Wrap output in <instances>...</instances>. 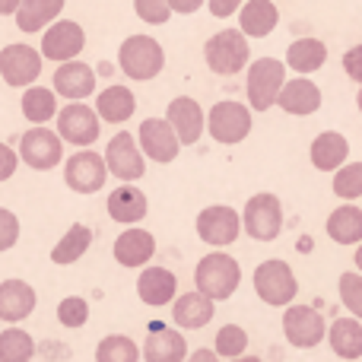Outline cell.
I'll return each mask as SVG.
<instances>
[{
	"label": "cell",
	"mask_w": 362,
	"mask_h": 362,
	"mask_svg": "<svg viewBox=\"0 0 362 362\" xmlns=\"http://www.w3.org/2000/svg\"><path fill=\"white\" fill-rule=\"evenodd\" d=\"M194 283H197V293H204L206 299L226 302L235 296L238 283H242V264L226 251H210L194 267Z\"/></svg>",
	"instance_id": "obj_1"
},
{
	"label": "cell",
	"mask_w": 362,
	"mask_h": 362,
	"mask_svg": "<svg viewBox=\"0 0 362 362\" xmlns=\"http://www.w3.org/2000/svg\"><path fill=\"white\" fill-rule=\"evenodd\" d=\"M118 67L127 80L150 83L163 74L165 51L153 35H127L118 48Z\"/></svg>",
	"instance_id": "obj_2"
},
{
	"label": "cell",
	"mask_w": 362,
	"mask_h": 362,
	"mask_svg": "<svg viewBox=\"0 0 362 362\" xmlns=\"http://www.w3.org/2000/svg\"><path fill=\"white\" fill-rule=\"evenodd\" d=\"M286 86V61L276 57H257L248 64V80H245V93H248L251 112H267L280 102V93Z\"/></svg>",
	"instance_id": "obj_3"
},
{
	"label": "cell",
	"mask_w": 362,
	"mask_h": 362,
	"mask_svg": "<svg viewBox=\"0 0 362 362\" xmlns=\"http://www.w3.org/2000/svg\"><path fill=\"white\" fill-rule=\"evenodd\" d=\"M255 293L264 305H274V308H289L299 296V283H296V274L286 261L280 257H270V261H261L255 267Z\"/></svg>",
	"instance_id": "obj_4"
},
{
	"label": "cell",
	"mask_w": 362,
	"mask_h": 362,
	"mask_svg": "<svg viewBox=\"0 0 362 362\" xmlns=\"http://www.w3.org/2000/svg\"><path fill=\"white\" fill-rule=\"evenodd\" d=\"M248 35L242 29H223L216 35L206 38L204 45V61L216 76H235L248 67Z\"/></svg>",
	"instance_id": "obj_5"
},
{
	"label": "cell",
	"mask_w": 362,
	"mask_h": 362,
	"mask_svg": "<svg viewBox=\"0 0 362 362\" xmlns=\"http://www.w3.org/2000/svg\"><path fill=\"white\" fill-rule=\"evenodd\" d=\"M242 223L255 242H276L283 232V204L276 194L261 191L251 194L242 210Z\"/></svg>",
	"instance_id": "obj_6"
},
{
	"label": "cell",
	"mask_w": 362,
	"mask_h": 362,
	"mask_svg": "<svg viewBox=\"0 0 362 362\" xmlns=\"http://www.w3.org/2000/svg\"><path fill=\"white\" fill-rule=\"evenodd\" d=\"M251 127H255V121H251V105H242V102H232V99L216 102V105L210 108V115H206V131L223 146L242 144L251 134Z\"/></svg>",
	"instance_id": "obj_7"
},
{
	"label": "cell",
	"mask_w": 362,
	"mask_h": 362,
	"mask_svg": "<svg viewBox=\"0 0 362 362\" xmlns=\"http://www.w3.org/2000/svg\"><path fill=\"white\" fill-rule=\"evenodd\" d=\"M194 229H197L200 242L213 245V248H229L232 242H238L245 223H242V213H235L232 206L210 204V206H204V210L197 213V223H194Z\"/></svg>",
	"instance_id": "obj_8"
},
{
	"label": "cell",
	"mask_w": 362,
	"mask_h": 362,
	"mask_svg": "<svg viewBox=\"0 0 362 362\" xmlns=\"http://www.w3.org/2000/svg\"><path fill=\"white\" fill-rule=\"evenodd\" d=\"M19 159L35 172H51L64 163V137L48 127H32L19 140Z\"/></svg>",
	"instance_id": "obj_9"
},
{
	"label": "cell",
	"mask_w": 362,
	"mask_h": 362,
	"mask_svg": "<svg viewBox=\"0 0 362 362\" xmlns=\"http://www.w3.org/2000/svg\"><path fill=\"white\" fill-rule=\"evenodd\" d=\"M57 134L64 137V144L70 146H93L102 134V118L93 105H83V102H74V105H64L57 112Z\"/></svg>",
	"instance_id": "obj_10"
},
{
	"label": "cell",
	"mask_w": 362,
	"mask_h": 362,
	"mask_svg": "<svg viewBox=\"0 0 362 362\" xmlns=\"http://www.w3.org/2000/svg\"><path fill=\"white\" fill-rule=\"evenodd\" d=\"M108 175H112V172H108L105 156H99V153H93V150H80L64 163V185H67L74 194L102 191Z\"/></svg>",
	"instance_id": "obj_11"
},
{
	"label": "cell",
	"mask_w": 362,
	"mask_h": 362,
	"mask_svg": "<svg viewBox=\"0 0 362 362\" xmlns=\"http://www.w3.org/2000/svg\"><path fill=\"white\" fill-rule=\"evenodd\" d=\"M42 48H32V45H6L0 51V76H4L6 86L19 89V86H35V80L42 76Z\"/></svg>",
	"instance_id": "obj_12"
},
{
	"label": "cell",
	"mask_w": 362,
	"mask_h": 362,
	"mask_svg": "<svg viewBox=\"0 0 362 362\" xmlns=\"http://www.w3.org/2000/svg\"><path fill=\"white\" fill-rule=\"evenodd\" d=\"M283 334L296 350H315L327 337V325L318 308L312 305H289L283 312Z\"/></svg>",
	"instance_id": "obj_13"
},
{
	"label": "cell",
	"mask_w": 362,
	"mask_h": 362,
	"mask_svg": "<svg viewBox=\"0 0 362 362\" xmlns=\"http://www.w3.org/2000/svg\"><path fill=\"white\" fill-rule=\"evenodd\" d=\"M83 48H86V32L74 19H57L54 25H48L42 32L45 61H54V64L76 61V54H83Z\"/></svg>",
	"instance_id": "obj_14"
},
{
	"label": "cell",
	"mask_w": 362,
	"mask_h": 362,
	"mask_svg": "<svg viewBox=\"0 0 362 362\" xmlns=\"http://www.w3.org/2000/svg\"><path fill=\"white\" fill-rule=\"evenodd\" d=\"M137 140H140V150H144V156L153 159V163L169 165V163H175V159H178L181 140H178L175 127H172L165 118H146V121H140Z\"/></svg>",
	"instance_id": "obj_15"
},
{
	"label": "cell",
	"mask_w": 362,
	"mask_h": 362,
	"mask_svg": "<svg viewBox=\"0 0 362 362\" xmlns=\"http://www.w3.org/2000/svg\"><path fill=\"white\" fill-rule=\"evenodd\" d=\"M105 163H108V172H112L118 181H140L146 172V163H144V150L137 146V140L131 137L127 131H118L105 146Z\"/></svg>",
	"instance_id": "obj_16"
},
{
	"label": "cell",
	"mask_w": 362,
	"mask_h": 362,
	"mask_svg": "<svg viewBox=\"0 0 362 362\" xmlns=\"http://www.w3.org/2000/svg\"><path fill=\"white\" fill-rule=\"evenodd\" d=\"M165 121L175 127L181 146H197V140L206 131V115L200 108V102L191 99V95H175L165 105Z\"/></svg>",
	"instance_id": "obj_17"
},
{
	"label": "cell",
	"mask_w": 362,
	"mask_h": 362,
	"mask_svg": "<svg viewBox=\"0 0 362 362\" xmlns=\"http://www.w3.org/2000/svg\"><path fill=\"white\" fill-rule=\"evenodd\" d=\"M54 93L67 102H83L86 95L95 93V70L83 61H67V64H57L54 70Z\"/></svg>",
	"instance_id": "obj_18"
},
{
	"label": "cell",
	"mask_w": 362,
	"mask_h": 362,
	"mask_svg": "<svg viewBox=\"0 0 362 362\" xmlns=\"http://www.w3.org/2000/svg\"><path fill=\"white\" fill-rule=\"evenodd\" d=\"M112 255L115 261L121 264V267H146L150 264V257L156 255V238H153V232L140 229V226H131L127 232H121L118 238H115L112 245Z\"/></svg>",
	"instance_id": "obj_19"
},
{
	"label": "cell",
	"mask_w": 362,
	"mask_h": 362,
	"mask_svg": "<svg viewBox=\"0 0 362 362\" xmlns=\"http://www.w3.org/2000/svg\"><path fill=\"white\" fill-rule=\"evenodd\" d=\"M137 296L144 305L163 308L178 299V276L165 267H144L137 276Z\"/></svg>",
	"instance_id": "obj_20"
},
{
	"label": "cell",
	"mask_w": 362,
	"mask_h": 362,
	"mask_svg": "<svg viewBox=\"0 0 362 362\" xmlns=\"http://www.w3.org/2000/svg\"><path fill=\"white\" fill-rule=\"evenodd\" d=\"M35 305H38V296L25 280L13 276V280L0 283V321L19 325V321H25L35 312Z\"/></svg>",
	"instance_id": "obj_21"
},
{
	"label": "cell",
	"mask_w": 362,
	"mask_h": 362,
	"mask_svg": "<svg viewBox=\"0 0 362 362\" xmlns=\"http://www.w3.org/2000/svg\"><path fill=\"white\" fill-rule=\"evenodd\" d=\"M187 340L185 334L172 327L153 325V331L144 340V362H187Z\"/></svg>",
	"instance_id": "obj_22"
},
{
	"label": "cell",
	"mask_w": 362,
	"mask_h": 362,
	"mask_svg": "<svg viewBox=\"0 0 362 362\" xmlns=\"http://www.w3.org/2000/svg\"><path fill=\"white\" fill-rule=\"evenodd\" d=\"M213 315H216V302L206 299L197 289H191V293L178 296L172 302V321L181 331H200V327H206L213 321Z\"/></svg>",
	"instance_id": "obj_23"
},
{
	"label": "cell",
	"mask_w": 362,
	"mask_h": 362,
	"mask_svg": "<svg viewBox=\"0 0 362 362\" xmlns=\"http://www.w3.org/2000/svg\"><path fill=\"white\" fill-rule=\"evenodd\" d=\"M108 216L121 226H137L150 213V200L137 185H121L108 194Z\"/></svg>",
	"instance_id": "obj_24"
},
{
	"label": "cell",
	"mask_w": 362,
	"mask_h": 362,
	"mask_svg": "<svg viewBox=\"0 0 362 362\" xmlns=\"http://www.w3.org/2000/svg\"><path fill=\"white\" fill-rule=\"evenodd\" d=\"M95 112H99V118L105 124H124L137 112V95H134L131 86L112 83V86H105L95 95Z\"/></svg>",
	"instance_id": "obj_25"
},
{
	"label": "cell",
	"mask_w": 362,
	"mask_h": 362,
	"mask_svg": "<svg viewBox=\"0 0 362 362\" xmlns=\"http://www.w3.org/2000/svg\"><path fill=\"white\" fill-rule=\"evenodd\" d=\"M321 89L318 83L305 80V76H299V80H286V86H283L280 93V102L276 105L283 108L286 115H296V118H308V115H315L321 108Z\"/></svg>",
	"instance_id": "obj_26"
},
{
	"label": "cell",
	"mask_w": 362,
	"mask_h": 362,
	"mask_svg": "<svg viewBox=\"0 0 362 362\" xmlns=\"http://www.w3.org/2000/svg\"><path fill=\"white\" fill-rule=\"evenodd\" d=\"M308 156H312V165L318 172H337V169H344L346 165V156H350V140H346L344 134H337V131H325V134H318V137L312 140Z\"/></svg>",
	"instance_id": "obj_27"
},
{
	"label": "cell",
	"mask_w": 362,
	"mask_h": 362,
	"mask_svg": "<svg viewBox=\"0 0 362 362\" xmlns=\"http://www.w3.org/2000/svg\"><path fill=\"white\" fill-rule=\"evenodd\" d=\"M280 23V10L274 0H248L238 10V29L248 38H267Z\"/></svg>",
	"instance_id": "obj_28"
},
{
	"label": "cell",
	"mask_w": 362,
	"mask_h": 362,
	"mask_svg": "<svg viewBox=\"0 0 362 362\" xmlns=\"http://www.w3.org/2000/svg\"><path fill=\"white\" fill-rule=\"evenodd\" d=\"M327 64V45L321 38H296L293 45L286 48V67L296 70L299 76H308L315 70H321Z\"/></svg>",
	"instance_id": "obj_29"
},
{
	"label": "cell",
	"mask_w": 362,
	"mask_h": 362,
	"mask_svg": "<svg viewBox=\"0 0 362 362\" xmlns=\"http://www.w3.org/2000/svg\"><path fill=\"white\" fill-rule=\"evenodd\" d=\"M93 235L95 232L89 229L86 223H74L61 238H57L54 248H51V264H57V267H70V264H76L89 251Z\"/></svg>",
	"instance_id": "obj_30"
},
{
	"label": "cell",
	"mask_w": 362,
	"mask_h": 362,
	"mask_svg": "<svg viewBox=\"0 0 362 362\" xmlns=\"http://www.w3.org/2000/svg\"><path fill=\"white\" fill-rule=\"evenodd\" d=\"M327 344L340 359H362V321L334 318V325L327 327Z\"/></svg>",
	"instance_id": "obj_31"
},
{
	"label": "cell",
	"mask_w": 362,
	"mask_h": 362,
	"mask_svg": "<svg viewBox=\"0 0 362 362\" xmlns=\"http://www.w3.org/2000/svg\"><path fill=\"white\" fill-rule=\"evenodd\" d=\"M325 232H327V238L337 245H362V210L353 204L337 206V210L327 216Z\"/></svg>",
	"instance_id": "obj_32"
},
{
	"label": "cell",
	"mask_w": 362,
	"mask_h": 362,
	"mask_svg": "<svg viewBox=\"0 0 362 362\" xmlns=\"http://www.w3.org/2000/svg\"><path fill=\"white\" fill-rule=\"evenodd\" d=\"M64 10V0H23L16 10V25L23 32H45L57 23Z\"/></svg>",
	"instance_id": "obj_33"
},
{
	"label": "cell",
	"mask_w": 362,
	"mask_h": 362,
	"mask_svg": "<svg viewBox=\"0 0 362 362\" xmlns=\"http://www.w3.org/2000/svg\"><path fill=\"white\" fill-rule=\"evenodd\" d=\"M23 118L29 121L32 127H45L51 118H57V93L48 86H29L23 93Z\"/></svg>",
	"instance_id": "obj_34"
},
{
	"label": "cell",
	"mask_w": 362,
	"mask_h": 362,
	"mask_svg": "<svg viewBox=\"0 0 362 362\" xmlns=\"http://www.w3.org/2000/svg\"><path fill=\"white\" fill-rule=\"evenodd\" d=\"M32 356H35V340L29 331L16 325L0 331V362H32Z\"/></svg>",
	"instance_id": "obj_35"
},
{
	"label": "cell",
	"mask_w": 362,
	"mask_h": 362,
	"mask_svg": "<svg viewBox=\"0 0 362 362\" xmlns=\"http://www.w3.org/2000/svg\"><path fill=\"white\" fill-rule=\"evenodd\" d=\"M144 350L137 346V340L124 337V334H108L95 346V362H140Z\"/></svg>",
	"instance_id": "obj_36"
},
{
	"label": "cell",
	"mask_w": 362,
	"mask_h": 362,
	"mask_svg": "<svg viewBox=\"0 0 362 362\" xmlns=\"http://www.w3.org/2000/svg\"><path fill=\"white\" fill-rule=\"evenodd\" d=\"M213 350L219 353V359H238L248 353V334L238 325H223L216 331V340H213Z\"/></svg>",
	"instance_id": "obj_37"
},
{
	"label": "cell",
	"mask_w": 362,
	"mask_h": 362,
	"mask_svg": "<svg viewBox=\"0 0 362 362\" xmlns=\"http://www.w3.org/2000/svg\"><path fill=\"white\" fill-rule=\"evenodd\" d=\"M334 194H337L340 200H346V204H353V200L362 197V163H346L344 169L334 172Z\"/></svg>",
	"instance_id": "obj_38"
},
{
	"label": "cell",
	"mask_w": 362,
	"mask_h": 362,
	"mask_svg": "<svg viewBox=\"0 0 362 362\" xmlns=\"http://www.w3.org/2000/svg\"><path fill=\"white\" fill-rule=\"evenodd\" d=\"M57 321H61V327H67V331L83 327L89 321V302L83 299V296H64L61 305H57Z\"/></svg>",
	"instance_id": "obj_39"
},
{
	"label": "cell",
	"mask_w": 362,
	"mask_h": 362,
	"mask_svg": "<svg viewBox=\"0 0 362 362\" xmlns=\"http://www.w3.org/2000/svg\"><path fill=\"white\" fill-rule=\"evenodd\" d=\"M337 289H340V302H344V308H350L353 318L362 321V274L356 270H346V274H340L337 280Z\"/></svg>",
	"instance_id": "obj_40"
},
{
	"label": "cell",
	"mask_w": 362,
	"mask_h": 362,
	"mask_svg": "<svg viewBox=\"0 0 362 362\" xmlns=\"http://www.w3.org/2000/svg\"><path fill=\"white\" fill-rule=\"evenodd\" d=\"M134 13L146 25H165L172 16L169 0H134Z\"/></svg>",
	"instance_id": "obj_41"
},
{
	"label": "cell",
	"mask_w": 362,
	"mask_h": 362,
	"mask_svg": "<svg viewBox=\"0 0 362 362\" xmlns=\"http://www.w3.org/2000/svg\"><path fill=\"white\" fill-rule=\"evenodd\" d=\"M19 232H23L19 216L13 210H6V206H0V255H4V251H10V248H16Z\"/></svg>",
	"instance_id": "obj_42"
},
{
	"label": "cell",
	"mask_w": 362,
	"mask_h": 362,
	"mask_svg": "<svg viewBox=\"0 0 362 362\" xmlns=\"http://www.w3.org/2000/svg\"><path fill=\"white\" fill-rule=\"evenodd\" d=\"M344 70L353 83L362 86V45H353V48L344 54Z\"/></svg>",
	"instance_id": "obj_43"
},
{
	"label": "cell",
	"mask_w": 362,
	"mask_h": 362,
	"mask_svg": "<svg viewBox=\"0 0 362 362\" xmlns=\"http://www.w3.org/2000/svg\"><path fill=\"white\" fill-rule=\"evenodd\" d=\"M16 165H19V153L13 146L0 144V181H10L16 175Z\"/></svg>",
	"instance_id": "obj_44"
},
{
	"label": "cell",
	"mask_w": 362,
	"mask_h": 362,
	"mask_svg": "<svg viewBox=\"0 0 362 362\" xmlns=\"http://www.w3.org/2000/svg\"><path fill=\"white\" fill-rule=\"evenodd\" d=\"M206 6H210V13L216 19H229V16H235V13L242 10L245 0H206Z\"/></svg>",
	"instance_id": "obj_45"
},
{
	"label": "cell",
	"mask_w": 362,
	"mask_h": 362,
	"mask_svg": "<svg viewBox=\"0 0 362 362\" xmlns=\"http://www.w3.org/2000/svg\"><path fill=\"white\" fill-rule=\"evenodd\" d=\"M204 4H206V0H169L172 13H181V16H191V13H197Z\"/></svg>",
	"instance_id": "obj_46"
},
{
	"label": "cell",
	"mask_w": 362,
	"mask_h": 362,
	"mask_svg": "<svg viewBox=\"0 0 362 362\" xmlns=\"http://www.w3.org/2000/svg\"><path fill=\"white\" fill-rule=\"evenodd\" d=\"M187 362H219V353L216 350H206V346H200V350H194Z\"/></svg>",
	"instance_id": "obj_47"
},
{
	"label": "cell",
	"mask_w": 362,
	"mask_h": 362,
	"mask_svg": "<svg viewBox=\"0 0 362 362\" xmlns=\"http://www.w3.org/2000/svg\"><path fill=\"white\" fill-rule=\"evenodd\" d=\"M19 4H23V0H0V16H16Z\"/></svg>",
	"instance_id": "obj_48"
},
{
	"label": "cell",
	"mask_w": 362,
	"mask_h": 362,
	"mask_svg": "<svg viewBox=\"0 0 362 362\" xmlns=\"http://www.w3.org/2000/svg\"><path fill=\"white\" fill-rule=\"evenodd\" d=\"M353 261H356V270H359V274H362V245H359V248H356V255H353Z\"/></svg>",
	"instance_id": "obj_49"
},
{
	"label": "cell",
	"mask_w": 362,
	"mask_h": 362,
	"mask_svg": "<svg viewBox=\"0 0 362 362\" xmlns=\"http://www.w3.org/2000/svg\"><path fill=\"white\" fill-rule=\"evenodd\" d=\"M229 362H261L257 356H248V353H245V356H238V359H229Z\"/></svg>",
	"instance_id": "obj_50"
},
{
	"label": "cell",
	"mask_w": 362,
	"mask_h": 362,
	"mask_svg": "<svg viewBox=\"0 0 362 362\" xmlns=\"http://www.w3.org/2000/svg\"><path fill=\"white\" fill-rule=\"evenodd\" d=\"M356 105H359V112H362V86H359V93H356Z\"/></svg>",
	"instance_id": "obj_51"
}]
</instances>
